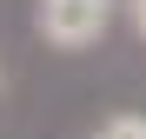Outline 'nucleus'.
Here are the masks:
<instances>
[{"label": "nucleus", "mask_w": 146, "mask_h": 139, "mask_svg": "<svg viewBox=\"0 0 146 139\" xmlns=\"http://www.w3.org/2000/svg\"><path fill=\"white\" fill-rule=\"evenodd\" d=\"M86 139H146V113H106Z\"/></svg>", "instance_id": "2"}, {"label": "nucleus", "mask_w": 146, "mask_h": 139, "mask_svg": "<svg viewBox=\"0 0 146 139\" xmlns=\"http://www.w3.org/2000/svg\"><path fill=\"white\" fill-rule=\"evenodd\" d=\"M126 27H133V33L146 40V0H126Z\"/></svg>", "instance_id": "3"}, {"label": "nucleus", "mask_w": 146, "mask_h": 139, "mask_svg": "<svg viewBox=\"0 0 146 139\" xmlns=\"http://www.w3.org/2000/svg\"><path fill=\"white\" fill-rule=\"evenodd\" d=\"M113 7H126V0H33V33L53 53H86L106 40Z\"/></svg>", "instance_id": "1"}]
</instances>
